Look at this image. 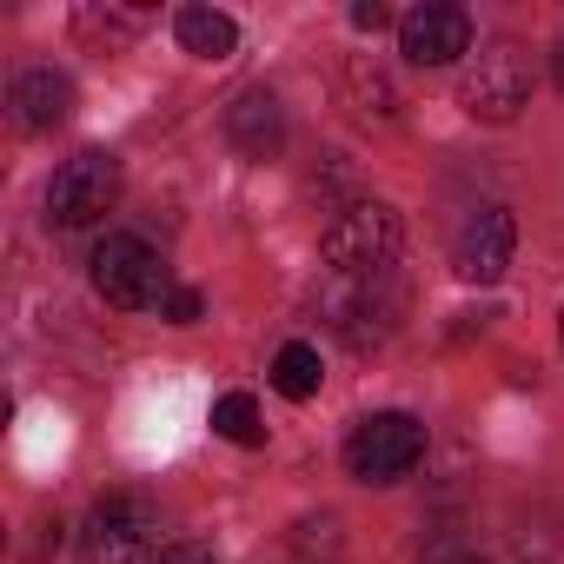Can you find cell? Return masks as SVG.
Returning a JSON list of instances; mask_svg holds the SVG:
<instances>
[{"label": "cell", "mask_w": 564, "mask_h": 564, "mask_svg": "<svg viewBox=\"0 0 564 564\" xmlns=\"http://www.w3.org/2000/svg\"><path fill=\"white\" fill-rule=\"evenodd\" d=\"M319 246H326L333 279H379V272L399 259L405 226H399V213H392L386 199H352L346 213H333V226H326Z\"/></svg>", "instance_id": "1"}, {"label": "cell", "mask_w": 564, "mask_h": 564, "mask_svg": "<svg viewBox=\"0 0 564 564\" xmlns=\"http://www.w3.org/2000/svg\"><path fill=\"white\" fill-rule=\"evenodd\" d=\"M113 199H120V160L100 153V147H87V153H74V160L47 180V226L80 232V226L107 219Z\"/></svg>", "instance_id": "6"}, {"label": "cell", "mask_w": 564, "mask_h": 564, "mask_svg": "<svg viewBox=\"0 0 564 564\" xmlns=\"http://www.w3.org/2000/svg\"><path fill=\"white\" fill-rule=\"evenodd\" d=\"M199 313H206V300H199L193 286H173V293H166V306H160V319H166V326H199Z\"/></svg>", "instance_id": "18"}, {"label": "cell", "mask_w": 564, "mask_h": 564, "mask_svg": "<svg viewBox=\"0 0 564 564\" xmlns=\"http://www.w3.org/2000/svg\"><path fill=\"white\" fill-rule=\"evenodd\" d=\"M213 432L226 445H265V419H259L252 392H219L213 399Z\"/></svg>", "instance_id": "15"}, {"label": "cell", "mask_w": 564, "mask_h": 564, "mask_svg": "<svg viewBox=\"0 0 564 564\" xmlns=\"http://www.w3.org/2000/svg\"><path fill=\"white\" fill-rule=\"evenodd\" d=\"M346 80H352V100H359V113H366V120H392L399 94H392V80H386L372 61H352V74H346Z\"/></svg>", "instance_id": "16"}, {"label": "cell", "mask_w": 564, "mask_h": 564, "mask_svg": "<svg viewBox=\"0 0 564 564\" xmlns=\"http://www.w3.org/2000/svg\"><path fill=\"white\" fill-rule=\"evenodd\" d=\"M94 293H100L107 306H120V313H153V306H166V293H173V272H166V259H160L147 239L107 232V239L94 246Z\"/></svg>", "instance_id": "2"}, {"label": "cell", "mask_w": 564, "mask_h": 564, "mask_svg": "<svg viewBox=\"0 0 564 564\" xmlns=\"http://www.w3.org/2000/svg\"><path fill=\"white\" fill-rule=\"evenodd\" d=\"M511 246H518V219L505 206H478L452 239V272L465 286H491V279L511 265Z\"/></svg>", "instance_id": "9"}, {"label": "cell", "mask_w": 564, "mask_h": 564, "mask_svg": "<svg viewBox=\"0 0 564 564\" xmlns=\"http://www.w3.org/2000/svg\"><path fill=\"white\" fill-rule=\"evenodd\" d=\"M80 551L87 564H153L166 544H160V505L147 491H113L87 511V531H80Z\"/></svg>", "instance_id": "3"}, {"label": "cell", "mask_w": 564, "mask_h": 564, "mask_svg": "<svg viewBox=\"0 0 564 564\" xmlns=\"http://www.w3.org/2000/svg\"><path fill=\"white\" fill-rule=\"evenodd\" d=\"M551 74H557V87H564V41H557V54H551Z\"/></svg>", "instance_id": "21"}, {"label": "cell", "mask_w": 564, "mask_h": 564, "mask_svg": "<svg viewBox=\"0 0 564 564\" xmlns=\"http://www.w3.org/2000/svg\"><path fill=\"white\" fill-rule=\"evenodd\" d=\"M326 313L339 326L346 346H379L392 326H399V286L379 272V279H333V293H326Z\"/></svg>", "instance_id": "7"}, {"label": "cell", "mask_w": 564, "mask_h": 564, "mask_svg": "<svg viewBox=\"0 0 564 564\" xmlns=\"http://www.w3.org/2000/svg\"><path fill=\"white\" fill-rule=\"evenodd\" d=\"M419 458H425V425L412 412H372L346 438V471L359 485H399L419 471Z\"/></svg>", "instance_id": "4"}, {"label": "cell", "mask_w": 564, "mask_h": 564, "mask_svg": "<svg viewBox=\"0 0 564 564\" xmlns=\"http://www.w3.org/2000/svg\"><path fill=\"white\" fill-rule=\"evenodd\" d=\"M265 379H272V392H279V399L306 405V399L319 392V379H326V372H319V352H313L306 339H293V346H279V352H272V372H265Z\"/></svg>", "instance_id": "13"}, {"label": "cell", "mask_w": 564, "mask_h": 564, "mask_svg": "<svg viewBox=\"0 0 564 564\" xmlns=\"http://www.w3.org/2000/svg\"><path fill=\"white\" fill-rule=\"evenodd\" d=\"M557 346H564V319H557Z\"/></svg>", "instance_id": "23"}, {"label": "cell", "mask_w": 564, "mask_h": 564, "mask_svg": "<svg viewBox=\"0 0 564 564\" xmlns=\"http://www.w3.org/2000/svg\"><path fill=\"white\" fill-rule=\"evenodd\" d=\"M153 564H219V557H213V544H199V538H180V544H166Z\"/></svg>", "instance_id": "19"}, {"label": "cell", "mask_w": 564, "mask_h": 564, "mask_svg": "<svg viewBox=\"0 0 564 564\" xmlns=\"http://www.w3.org/2000/svg\"><path fill=\"white\" fill-rule=\"evenodd\" d=\"M399 54L412 67H452L471 54V14L452 8V0H425L399 21Z\"/></svg>", "instance_id": "8"}, {"label": "cell", "mask_w": 564, "mask_h": 564, "mask_svg": "<svg viewBox=\"0 0 564 564\" xmlns=\"http://www.w3.org/2000/svg\"><path fill=\"white\" fill-rule=\"evenodd\" d=\"M293 551H300V564H333V557H339V518H333V511L300 518V524H293Z\"/></svg>", "instance_id": "17"}, {"label": "cell", "mask_w": 564, "mask_h": 564, "mask_svg": "<svg viewBox=\"0 0 564 564\" xmlns=\"http://www.w3.org/2000/svg\"><path fill=\"white\" fill-rule=\"evenodd\" d=\"M458 107L471 120H491V127L518 120L531 107V67H524V54L505 47V41L498 47H478L465 61V74H458Z\"/></svg>", "instance_id": "5"}, {"label": "cell", "mask_w": 564, "mask_h": 564, "mask_svg": "<svg viewBox=\"0 0 564 564\" xmlns=\"http://www.w3.org/2000/svg\"><path fill=\"white\" fill-rule=\"evenodd\" d=\"M173 34H180V47H186L193 61H226V54L239 47V28H232L219 8H180Z\"/></svg>", "instance_id": "12"}, {"label": "cell", "mask_w": 564, "mask_h": 564, "mask_svg": "<svg viewBox=\"0 0 564 564\" xmlns=\"http://www.w3.org/2000/svg\"><path fill=\"white\" fill-rule=\"evenodd\" d=\"M226 133H232V147H239V153L265 160V153L279 147V133H286V113H279V94H265V87H246V94L226 107Z\"/></svg>", "instance_id": "11"}, {"label": "cell", "mask_w": 564, "mask_h": 564, "mask_svg": "<svg viewBox=\"0 0 564 564\" xmlns=\"http://www.w3.org/2000/svg\"><path fill=\"white\" fill-rule=\"evenodd\" d=\"M74 28H80V41H87L94 54H120V47L140 34V14H133V8H80Z\"/></svg>", "instance_id": "14"}, {"label": "cell", "mask_w": 564, "mask_h": 564, "mask_svg": "<svg viewBox=\"0 0 564 564\" xmlns=\"http://www.w3.org/2000/svg\"><path fill=\"white\" fill-rule=\"evenodd\" d=\"M386 21H392V14L379 8V0H359V8H352V28H359V34H379Z\"/></svg>", "instance_id": "20"}, {"label": "cell", "mask_w": 564, "mask_h": 564, "mask_svg": "<svg viewBox=\"0 0 564 564\" xmlns=\"http://www.w3.org/2000/svg\"><path fill=\"white\" fill-rule=\"evenodd\" d=\"M14 113H21L28 133H54V127L74 113V80H67L61 67H28V74L14 80Z\"/></svg>", "instance_id": "10"}, {"label": "cell", "mask_w": 564, "mask_h": 564, "mask_svg": "<svg viewBox=\"0 0 564 564\" xmlns=\"http://www.w3.org/2000/svg\"><path fill=\"white\" fill-rule=\"evenodd\" d=\"M458 564H485V557H458Z\"/></svg>", "instance_id": "22"}]
</instances>
